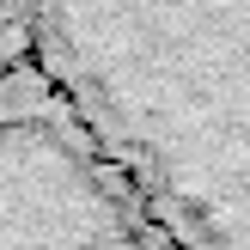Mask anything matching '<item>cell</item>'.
<instances>
[{"label": "cell", "instance_id": "obj_1", "mask_svg": "<svg viewBox=\"0 0 250 250\" xmlns=\"http://www.w3.org/2000/svg\"><path fill=\"white\" fill-rule=\"evenodd\" d=\"M31 61L177 250H250V0H37Z\"/></svg>", "mask_w": 250, "mask_h": 250}, {"label": "cell", "instance_id": "obj_2", "mask_svg": "<svg viewBox=\"0 0 250 250\" xmlns=\"http://www.w3.org/2000/svg\"><path fill=\"white\" fill-rule=\"evenodd\" d=\"M0 250H177L37 61L0 73Z\"/></svg>", "mask_w": 250, "mask_h": 250}, {"label": "cell", "instance_id": "obj_3", "mask_svg": "<svg viewBox=\"0 0 250 250\" xmlns=\"http://www.w3.org/2000/svg\"><path fill=\"white\" fill-rule=\"evenodd\" d=\"M31 24H37V0H0V73L31 61Z\"/></svg>", "mask_w": 250, "mask_h": 250}]
</instances>
